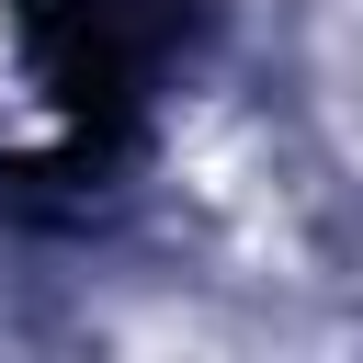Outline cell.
<instances>
[{"label": "cell", "instance_id": "cell-1", "mask_svg": "<svg viewBox=\"0 0 363 363\" xmlns=\"http://www.w3.org/2000/svg\"><path fill=\"white\" fill-rule=\"evenodd\" d=\"M0 23H11V79L34 102V136H45L11 182L91 193L136 147V125L193 34V0H0Z\"/></svg>", "mask_w": 363, "mask_h": 363}]
</instances>
